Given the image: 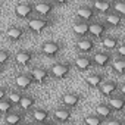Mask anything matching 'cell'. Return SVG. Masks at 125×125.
I'll return each instance as SVG.
<instances>
[{
  "mask_svg": "<svg viewBox=\"0 0 125 125\" xmlns=\"http://www.w3.org/2000/svg\"><path fill=\"white\" fill-rule=\"evenodd\" d=\"M72 71V63H69V62H57V63L52 65L50 68V77L54 78V80H65L69 77Z\"/></svg>",
  "mask_w": 125,
  "mask_h": 125,
  "instance_id": "cell-1",
  "label": "cell"
},
{
  "mask_svg": "<svg viewBox=\"0 0 125 125\" xmlns=\"http://www.w3.org/2000/svg\"><path fill=\"white\" fill-rule=\"evenodd\" d=\"M53 25V19H50V18H31V19H28V30L31 31V32H34V34H40V32H43V31H46L49 27H52Z\"/></svg>",
  "mask_w": 125,
  "mask_h": 125,
  "instance_id": "cell-2",
  "label": "cell"
},
{
  "mask_svg": "<svg viewBox=\"0 0 125 125\" xmlns=\"http://www.w3.org/2000/svg\"><path fill=\"white\" fill-rule=\"evenodd\" d=\"M31 75V78L34 80V83L40 84V85H46L49 84V80H50V72L43 68V66H32L28 72Z\"/></svg>",
  "mask_w": 125,
  "mask_h": 125,
  "instance_id": "cell-3",
  "label": "cell"
},
{
  "mask_svg": "<svg viewBox=\"0 0 125 125\" xmlns=\"http://www.w3.org/2000/svg\"><path fill=\"white\" fill-rule=\"evenodd\" d=\"M75 49L81 53V54H88L91 56V53L96 50V41L90 37H83L78 38L75 43Z\"/></svg>",
  "mask_w": 125,
  "mask_h": 125,
  "instance_id": "cell-4",
  "label": "cell"
},
{
  "mask_svg": "<svg viewBox=\"0 0 125 125\" xmlns=\"http://www.w3.org/2000/svg\"><path fill=\"white\" fill-rule=\"evenodd\" d=\"M62 50V44L56 40H47L41 44V54L46 57H56Z\"/></svg>",
  "mask_w": 125,
  "mask_h": 125,
  "instance_id": "cell-5",
  "label": "cell"
},
{
  "mask_svg": "<svg viewBox=\"0 0 125 125\" xmlns=\"http://www.w3.org/2000/svg\"><path fill=\"white\" fill-rule=\"evenodd\" d=\"M81 102H83V96H81L80 93H74V91L63 93V94H62V97H60V103H62V106H65L66 109L77 107Z\"/></svg>",
  "mask_w": 125,
  "mask_h": 125,
  "instance_id": "cell-6",
  "label": "cell"
},
{
  "mask_svg": "<svg viewBox=\"0 0 125 125\" xmlns=\"http://www.w3.org/2000/svg\"><path fill=\"white\" fill-rule=\"evenodd\" d=\"M35 57V53L31 52V50H19L15 56H13V60H15V65L19 66V68H27L31 62L34 60Z\"/></svg>",
  "mask_w": 125,
  "mask_h": 125,
  "instance_id": "cell-7",
  "label": "cell"
},
{
  "mask_svg": "<svg viewBox=\"0 0 125 125\" xmlns=\"http://www.w3.org/2000/svg\"><path fill=\"white\" fill-rule=\"evenodd\" d=\"M32 6H34V13H37L38 18H49L56 8L54 2H38L32 3Z\"/></svg>",
  "mask_w": 125,
  "mask_h": 125,
  "instance_id": "cell-8",
  "label": "cell"
},
{
  "mask_svg": "<svg viewBox=\"0 0 125 125\" xmlns=\"http://www.w3.org/2000/svg\"><path fill=\"white\" fill-rule=\"evenodd\" d=\"M77 16L78 21H84V22H93L97 16V12L93 9L91 5H83L77 9Z\"/></svg>",
  "mask_w": 125,
  "mask_h": 125,
  "instance_id": "cell-9",
  "label": "cell"
},
{
  "mask_svg": "<svg viewBox=\"0 0 125 125\" xmlns=\"http://www.w3.org/2000/svg\"><path fill=\"white\" fill-rule=\"evenodd\" d=\"M107 30H109V28L104 25L103 21H93V22L88 24V34H90L91 37H94V38H100V40H102V38L106 35Z\"/></svg>",
  "mask_w": 125,
  "mask_h": 125,
  "instance_id": "cell-10",
  "label": "cell"
},
{
  "mask_svg": "<svg viewBox=\"0 0 125 125\" xmlns=\"http://www.w3.org/2000/svg\"><path fill=\"white\" fill-rule=\"evenodd\" d=\"M34 13V6L32 3L28 2H21L15 6V15L19 19H31V15Z\"/></svg>",
  "mask_w": 125,
  "mask_h": 125,
  "instance_id": "cell-11",
  "label": "cell"
},
{
  "mask_svg": "<svg viewBox=\"0 0 125 125\" xmlns=\"http://www.w3.org/2000/svg\"><path fill=\"white\" fill-rule=\"evenodd\" d=\"M74 66L80 72H85V71L91 69L94 66V63H93L91 56H88V54H78L75 57V60H74Z\"/></svg>",
  "mask_w": 125,
  "mask_h": 125,
  "instance_id": "cell-12",
  "label": "cell"
},
{
  "mask_svg": "<svg viewBox=\"0 0 125 125\" xmlns=\"http://www.w3.org/2000/svg\"><path fill=\"white\" fill-rule=\"evenodd\" d=\"M99 91L103 97H112L115 96L118 91H119V83L118 81H113V80H109V81H104L100 87H99Z\"/></svg>",
  "mask_w": 125,
  "mask_h": 125,
  "instance_id": "cell-13",
  "label": "cell"
},
{
  "mask_svg": "<svg viewBox=\"0 0 125 125\" xmlns=\"http://www.w3.org/2000/svg\"><path fill=\"white\" fill-rule=\"evenodd\" d=\"M93 59V63L97 68H107L112 63V54L107 52H97L91 56Z\"/></svg>",
  "mask_w": 125,
  "mask_h": 125,
  "instance_id": "cell-14",
  "label": "cell"
},
{
  "mask_svg": "<svg viewBox=\"0 0 125 125\" xmlns=\"http://www.w3.org/2000/svg\"><path fill=\"white\" fill-rule=\"evenodd\" d=\"M124 19H125V16L118 15V13H115V12H110V13H106V15H104L103 22H104V25H106L107 28H119V27H122Z\"/></svg>",
  "mask_w": 125,
  "mask_h": 125,
  "instance_id": "cell-15",
  "label": "cell"
},
{
  "mask_svg": "<svg viewBox=\"0 0 125 125\" xmlns=\"http://www.w3.org/2000/svg\"><path fill=\"white\" fill-rule=\"evenodd\" d=\"M6 37L8 40H10L12 43H18V41H22L25 38V30L22 27H16V25H12L6 30Z\"/></svg>",
  "mask_w": 125,
  "mask_h": 125,
  "instance_id": "cell-16",
  "label": "cell"
},
{
  "mask_svg": "<svg viewBox=\"0 0 125 125\" xmlns=\"http://www.w3.org/2000/svg\"><path fill=\"white\" fill-rule=\"evenodd\" d=\"M35 104H37V99L32 94H24L18 106L21 107L22 112H32L35 109Z\"/></svg>",
  "mask_w": 125,
  "mask_h": 125,
  "instance_id": "cell-17",
  "label": "cell"
},
{
  "mask_svg": "<svg viewBox=\"0 0 125 125\" xmlns=\"http://www.w3.org/2000/svg\"><path fill=\"white\" fill-rule=\"evenodd\" d=\"M71 118H72V112H71V109H66V107H57L53 112V119L56 122H60V124L69 122Z\"/></svg>",
  "mask_w": 125,
  "mask_h": 125,
  "instance_id": "cell-18",
  "label": "cell"
},
{
  "mask_svg": "<svg viewBox=\"0 0 125 125\" xmlns=\"http://www.w3.org/2000/svg\"><path fill=\"white\" fill-rule=\"evenodd\" d=\"M15 84H16V87L19 88V91H24V90H28V88L34 84V80L31 78L30 74H19V75H16V78H15Z\"/></svg>",
  "mask_w": 125,
  "mask_h": 125,
  "instance_id": "cell-19",
  "label": "cell"
},
{
  "mask_svg": "<svg viewBox=\"0 0 125 125\" xmlns=\"http://www.w3.org/2000/svg\"><path fill=\"white\" fill-rule=\"evenodd\" d=\"M104 83V74L100 72H93L85 78V84L88 88H99Z\"/></svg>",
  "mask_w": 125,
  "mask_h": 125,
  "instance_id": "cell-20",
  "label": "cell"
},
{
  "mask_svg": "<svg viewBox=\"0 0 125 125\" xmlns=\"http://www.w3.org/2000/svg\"><path fill=\"white\" fill-rule=\"evenodd\" d=\"M107 104L110 106V109L113 110V113H115V112H122V110H124V106H125L124 96H122V94H115V96L109 97Z\"/></svg>",
  "mask_w": 125,
  "mask_h": 125,
  "instance_id": "cell-21",
  "label": "cell"
},
{
  "mask_svg": "<svg viewBox=\"0 0 125 125\" xmlns=\"http://www.w3.org/2000/svg\"><path fill=\"white\" fill-rule=\"evenodd\" d=\"M94 115H97L99 118H102L103 121H107V119H110L112 116H113V110L110 109V106L107 104V103H99L97 106H96V109H94Z\"/></svg>",
  "mask_w": 125,
  "mask_h": 125,
  "instance_id": "cell-22",
  "label": "cell"
},
{
  "mask_svg": "<svg viewBox=\"0 0 125 125\" xmlns=\"http://www.w3.org/2000/svg\"><path fill=\"white\" fill-rule=\"evenodd\" d=\"M112 3L113 2H110V0H96V2L91 3V6L96 12H100L102 15H106V13L112 12Z\"/></svg>",
  "mask_w": 125,
  "mask_h": 125,
  "instance_id": "cell-23",
  "label": "cell"
},
{
  "mask_svg": "<svg viewBox=\"0 0 125 125\" xmlns=\"http://www.w3.org/2000/svg\"><path fill=\"white\" fill-rule=\"evenodd\" d=\"M119 44H121V41H119V38L116 35H104L102 38V46L107 50V53L109 52H115Z\"/></svg>",
  "mask_w": 125,
  "mask_h": 125,
  "instance_id": "cell-24",
  "label": "cell"
},
{
  "mask_svg": "<svg viewBox=\"0 0 125 125\" xmlns=\"http://www.w3.org/2000/svg\"><path fill=\"white\" fill-rule=\"evenodd\" d=\"M88 24H90V22H84V21H78V19H77V21L72 24V31H74V34L78 35L80 38L87 37V35H88Z\"/></svg>",
  "mask_w": 125,
  "mask_h": 125,
  "instance_id": "cell-25",
  "label": "cell"
},
{
  "mask_svg": "<svg viewBox=\"0 0 125 125\" xmlns=\"http://www.w3.org/2000/svg\"><path fill=\"white\" fill-rule=\"evenodd\" d=\"M24 119H25V113L24 112H10L6 115L5 121H6V125H21L24 124Z\"/></svg>",
  "mask_w": 125,
  "mask_h": 125,
  "instance_id": "cell-26",
  "label": "cell"
},
{
  "mask_svg": "<svg viewBox=\"0 0 125 125\" xmlns=\"http://www.w3.org/2000/svg\"><path fill=\"white\" fill-rule=\"evenodd\" d=\"M32 118H34L35 124H41V122L49 121L50 113H49V110H46V109H34V110H32Z\"/></svg>",
  "mask_w": 125,
  "mask_h": 125,
  "instance_id": "cell-27",
  "label": "cell"
},
{
  "mask_svg": "<svg viewBox=\"0 0 125 125\" xmlns=\"http://www.w3.org/2000/svg\"><path fill=\"white\" fill-rule=\"evenodd\" d=\"M110 66H112V69H113L118 75H124V72H125V59H121V57L112 59Z\"/></svg>",
  "mask_w": 125,
  "mask_h": 125,
  "instance_id": "cell-28",
  "label": "cell"
},
{
  "mask_svg": "<svg viewBox=\"0 0 125 125\" xmlns=\"http://www.w3.org/2000/svg\"><path fill=\"white\" fill-rule=\"evenodd\" d=\"M22 91H19V90H10L9 93H8V100L13 104V106H18L19 104V102H21V99H22Z\"/></svg>",
  "mask_w": 125,
  "mask_h": 125,
  "instance_id": "cell-29",
  "label": "cell"
},
{
  "mask_svg": "<svg viewBox=\"0 0 125 125\" xmlns=\"http://www.w3.org/2000/svg\"><path fill=\"white\" fill-rule=\"evenodd\" d=\"M84 125H103L104 124V121L102 119V118H99L97 115H87L85 118H84Z\"/></svg>",
  "mask_w": 125,
  "mask_h": 125,
  "instance_id": "cell-30",
  "label": "cell"
},
{
  "mask_svg": "<svg viewBox=\"0 0 125 125\" xmlns=\"http://www.w3.org/2000/svg\"><path fill=\"white\" fill-rule=\"evenodd\" d=\"M112 12L125 16V2H122V0H116V2H113L112 3Z\"/></svg>",
  "mask_w": 125,
  "mask_h": 125,
  "instance_id": "cell-31",
  "label": "cell"
},
{
  "mask_svg": "<svg viewBox=\"0 0 125 125\" xmlns=\"http://www.w3.org/2000/svg\"><path fill=\"white\" fill-rule=\"evenodd\" d=\"M13 104L8 100V99H5V100H2V102H0V113H2V115H8V113H10L12 110H13Z\"/></svg>",
  "mask_w": 125,
  "mask_h": 125,
  "instance_id": "cell-32",
  "label": "cell"
},
{
  "mask_svg": "<svg viewBox=\"0 0 125 125\" xmlns=\"http://www.w3.org/2000/svg\"><path fill=\"white\" fill-rule=\"evenodd\" d=\"M10 60H12V54H10L8 50L0 49V66H5V65H8Z\"/></svg>",
  "mask_w": 125,
  "mask_h": 125,
  "instance_id": "cell-33",
  "label": "cell"
},
{
  "mask_svg": "<svg viewBox=\"0 0 125 125\" xmlns=\"http://www.w3.org/2000/svg\"><path fill=\"white\" fill-rule=\"evenodd\" d=\"M116 53H118V57H121V59H124L125 57V44H119L118 47H116V50H115Z\"/></svg>",
  "mask_w": 125,
  "mask_h": 125,
  "instance_id": "cell-34",
  "label": "cell"
},
{
  "mask_svg": "<svg viewBox=\"0 0 125 125\" xmlns=\"http://www.w3.org/2000/svg\"><path fill=\"white\" fill-rule=\"evenodd\" d=\"M104 125H124L122 119H118V118H110L104 122Z\"/></svg>",
  "mask_w": 125,
  "mask_h": 125,
  "instance_id": "cell-35",
  "label": "cell"
},
{
  "mask_svg": "<svg viewBox=\"0 0 125 125\" xmlns=\"http://www.w3.org/2000/svg\"><path fill=\"white\" fill-rule=\"evenodd\" d=\"M8 88H5V87H0V102L2 100H5L6 97H8Z\"/></svg>",
  "mask_w": 125,
  "mask_h": 125,
  "instance_id": "cell-36",
  "label": "cell"
},
{
  "mask_svg": "<svg viewBox=\"0 0 125 125\" xmlns=\"http://www.w3.org/2000/svg\"><path fill=\"white\" fill-rule=\"evenodd\" d=\"M35 125H54V122H52V121H46V122H41V124H35Z\"/></svg>",
  "mask_w": 125,
  "mask_h": 125,
  "instance_id": "cell-37",
  "label": "cell"
},
{
  "mask_svg": "<svg viewBox=\"0 0 125 125\" xmlns=\"http://www.w3.org/2000/svg\"><path fill=\"white\" fill-rule=\"evenodd\" d=\"M21 125H34V124H31V122H24V124H21Z\"/></svg>",
  "mask_w": 125,
  "mask_h": 125,
  "instance_id": "cell-38",
  "label": "cell"
},
{
  "mask_svg": "<svg viewBox=\"0 0 125 125\" xmlns=\"http://www.w3.org/2000/svg\"><path fill=\"white\" fill-rule=\"evenodd\" d=\"M2 75H3V68L0 66V77H2Z\"/></svg>",
  "mask_w": 125,
  "mask_h": 125,
  "instance_id": "cell-39",
  "label": "cell"
}]
</instances>
